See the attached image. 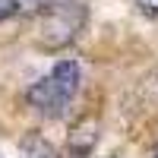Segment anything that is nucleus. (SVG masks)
<instances>
[{
  "mask_svg": "<svg viewBox=\"0 0 158 158\" xmlns=\"http://www.w3.org/2000/svg\"><path fill=\"white\" fill-rule=\"evenodd\" d=\"M79 82H82L79 63L76 60H60L48 76H41L29 89V104L44 117H60L70 108V101L76 98Z\"/></svg>",
  "mask_w": 158,
  "mask_h": 158,
  "instance_id": "1",
  "label": "nucleus"
},
{
  "mask_svg": "<svg viewBox=\"0 0 158 158\" xmlns=\"http://www.w3.org/2000/svg\"><path fill=\"white\" fill-rule=\"evenodd\" d=\"M85 25V6L79 0H57L48 3L38 22V38L44 48H67Z\"/></svg>",
  "mask_w": 158,
  "mask_h": 158,
  "instance_id": "2",
  "label": "nucleus"
},
{
  "mask_svg": "<svg viewBox=\"0 0 158 158\" xmlns=\"http://www.w3.org/2000/svg\"><path fill=\"white\" fill-rule=\"evenodd\" d=\"M95 142H98V127L95 123H79L70 133V142L63 149V155H57V158H89Z\"/></svg>",
  "mask_w": 158,
  "mask_h": 158,
  "instance_id": "3",
  "label": "nucleus"
},
{
  "mask_svg": "<svg viewBox=\"0 0 158 158\" xmlns=\"http://www.w3.org/2000/svg\"><path fill=\"white\" fill-rule=\"evenodd\" d=\"M19 158H57V152H54V146H51L44 136L29 133L19 142Z\"/></svg>",
  "mask_w": 158,
  "mask_h": 158,
  "instance_id": "4",
  "label": "nucleus"
},
{
  "mask_svg": "<svg viewBox=\"0 0 158 158\" xmlns=\"http://www.w3.org/2000/svg\"><path fill=\"white\" fill-rule=\"evenodd\" d=\"M136 10L142 13V16L158 19V0H136Z\"/></svg>",
  "mask_w": 158,
  "mask_h": 158,
  "instance_id": "5",
  "label": "nucleus"
},
{
  "mask_svg": "<svg viewBox=\"0 0 158 158\" xmlns=\"http://www.w3.org/2000/svg\"><path fill=\"white\" fill-rule=\"evenodd\" d=\"M19 10V0H0V19H10Z\"/></svg>",
  "mask_w": 158,
  "mask_h": 158,
  "instance_id": "6",
  "label": "nucleus"
},
{
  "mask_svg": "<svg viewBox=\"0 0 158 158\" xmlns=\"http://www.w3.org/2000/svg\"><path fill=\"white\" fill-rule=\"evenodd\" d=\"M51 0H19V6H25V10H38V6H48Z\"/></svg>",
  "mask_w": 158,
  "mask_h": 158,
  "instance_id": "7",
  "label": "nucleus"
}]
</instances>
